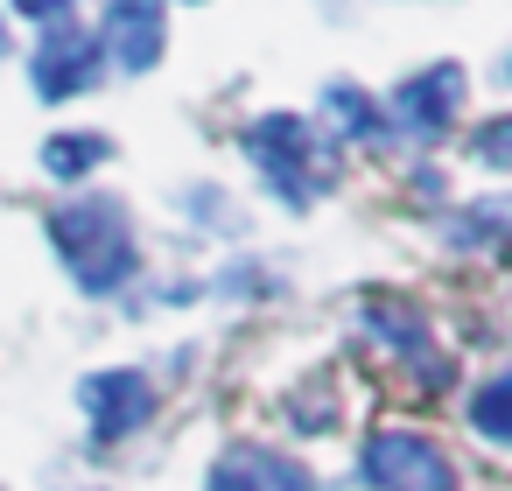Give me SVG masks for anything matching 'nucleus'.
<instances>
[{
  "mask_svg": "<svg viewBox=\"0 0 512 491\" xmlns=\"http://www.w3.org/2000/svg\"><path fill=\"white\" fill-rule=\"evenodd\" d=\"M99 71H106V50H99V36H85V29H50V36L36 43V57H29L36 99H50V106L92 92Z\"/></svg>",
  "mask_w": 512,
  "mask_h": 491,
  "instance_id": "obj_4",
  "label": "nucleus"
},
{
  "mask_svg": "<svg viewBox=\"0 0 512 491\" xmlns=\"http://www.w3.org/2000/svg\"><path fill=\"white\" fill-rule=\"evenodd\" d=\"M477 155H484V162H498V169L512 162V113H505V120H484V127H477Z\"/></svg>",
  "mask_w": 512,
  "mask_h": 491,
  "instance_id": "obj_12",
  "label": "nucleus"
},
{
  "mask_svg": "<svg viewBox=\"0 0 512 491\" xmlns=\"http://www.w3.org/2000/svg\"><path fill=\"white\" fill-rule=\"evenodd\" d=\"M365 477H372V491H456L449 456L414 428H379L365 442Z\"/></svg>",
  "mask_w": 512,
  "mask_h": 491,
  "instance_id": "obj_3",
  "label": "nucleus"
},
{
  "mask_svg": "<svg viewBox=\"0 0 512 491\" xmlns=\"http://www.w3.org/2000/svg\"><path fill=\"white\" fill-rule=\"evenodd\" d=\"M8 8H15V15H29V22H57L71 0H8Z\"/></svg>",
  "mask_w": 512,
  "mask_h": 491,
  "instance_id": "obj_13",
  "label": "nucleus"
},
{
  "mask_svg": "<svg viewBox=\"0 0 512 491\" xmlns=\"http://www.w3.org/2000/svg\"><path fill=\"white\" fill-rule=\"evenodd\" d=\"M505 78H512V57H505Z\"/></svg>",
  "mask_w": 512,
  "mask_h": 491,
  "instance_id": "obj_14",
  "label": "nucleus"
},
{
  "mask_svg": "<svg viewBox=\"0 0 512 491\" xmlns=\"http://www.w3.org/2000/svg\"><path fill=\"white\" fill-rule=\"evenodd\" d=\"M50 239L64 253V267L78 274V288L106 295L134 274V232H127V211L113 197H78L50 218Z\"/></svg>",
  "mask_w": 512,
  "mask_h": 491,
  "instance_id": "obj_1",
  "label": "nucleus"
},
{
  "mask_svg": "<svg viewBox=\"0 0 512 491\" xmlns=\"http://www.w3.org/2000/svg\"><path fill=\"white\" fill-rule=\"evenodd\" d=\"M162 43H169V22H162V0H113L106 8V29H99V50L120 64V71H155L162 64Z\"/></svg>",
  "mask_w": 512,
  "mask_h": 491,
  "instance_id": "obj_5",
  "label": "nucleus"
},
{
  "mask_svg": "<svg viewBox=\"0 0 512 491\" xmlns=\"http://www.w3.org/2000/svg\"><path fill=\"white\" fill-rule=\"evenodd\" d=\"M106 155H113V141H106V134H57V141L43 148V169H50V176H64V183H78V176H92Z\"/></svg>",
  "mask_w": 512,
  "mask_h": 491,
  "instance_id": "obj_9",
  "label": "nucleus"
},
{
  "mask_svg": "<svg viewBox=\"0 0 512 491\" xmlns=\"http://www.w3.org/2000/svg\"><path fill=\"white\" fill-rule=\"evenodd\" d=\"M211 491H309V477H302V463H295V456L260 449V442H239V449H225V456H218Z\"/></svg>",
  "mask_w": 512,
  "mask_h": 491,
  "instance_id": "obj_8",
  "label": "nucleus"
},
{
  "mask_svg": "<svg viewBox=\"0 0 512 491\" xmlns=\"http://www.w3.org/2000/svg\"><path fill=\"white\" fill-rule=\"evenodd\" d=\"M246 155L267 169V183L288 204H309V190H316V134H309V120H295V113L253 120L246 127Z\"/></svg>",
  "mask_w": 512,
  "mask_h": 491,
  "instance_id": "obj_2",
  "label": "nucleus"
},
{
  "mask_svg": "<svg viewBox=\"0 0 512 491\" xmlns=\"http://www.w3.org/2000/svg\"><path fill=\"white\" fill-rule=\"evenodd\" d=\"M463 64H428L421 78H407L400 92H393V106H400V127L414 134V141H428V134H442L449 120H456V99H463Z\"/></svg>",
  "mask_w": 512,
  "mask_h": 491,
  "instance_id": "obj_7",
  "label": "nucleus"
},
{
  "mask_svg": "<svg viewBox=\"0 0 512 491\" xmlns=\"http://www.w3.org/2000/svg\"><path fill=\"white\" fill-rule=\"evenodd\" d=\"M78 400H85V414H92V435H99V442H120V435H134V428L155 414V393H148V379H141V372H92Z\"/></svg>",
  "mask_w": 512,
  "mask_h": 491,
  "instance_id": "obj_6",
  "label": "nucleus"
},
{
  "mask_svg": "<svg viewBox=\"0 0 512 491\" xmlns=\"http://www.w3.org/2000/svg\"><path fill=\"white\" fill-rule=\"evenodd\" d=\"M323 99H330V120H337L344 134H358V141H372V134H379V113H372V99H365L358 85H330Z\"/></svg>",
  "mask_w": 512,
  "mask_h": 491,
  "instance_id": "obj_11",
  "label": "nucleus"
},
{
  "mask_svg": "<svg viewBox=\"0 0 512 491\" xmlns=\"http://www.w3.org/2000/svg\"><path fill=\"white\" fill-rule=\"evenodd\" d=\"M470 421H477V435H491V442H512V372H498V379H484V386H477V400H470Z\"/></svg>",
  "mask_w": 512,
  "mask_h": 491,
  "instance_id": "obj_10",
  "label": "nucleus"
}]
</instances>
